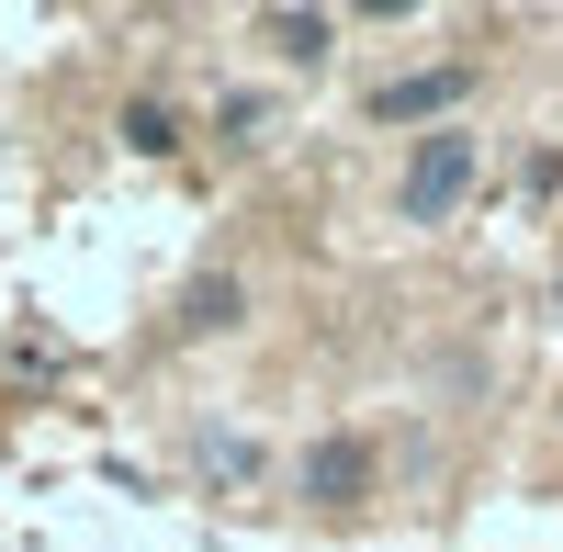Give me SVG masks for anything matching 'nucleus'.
I'll use <instances>...</instances> for the list:
<instances>
[{"label":"nucleus","mask_w":563,"mask_h":552,"mask_svg":"<svg viewBox=\"0 0 563 552\" xmlns=\"http://www.w3.org/2000/svg\"><path fill=\"white\" fill-rule=\"evenodd\" d=\"M474 180H485V135L474 124H429L406 147V169H395V225H451L462 203H474Z\"/></svg>","instance_id":"1"},{"label":"nucleus","mask_w":563,"mask_h":552,"mask_svg":"<svg viewBox=\"0 0 563 552\" xmlns=\"http://www.w3.org/2000/svg\"><path fill=\"white\" fill-rule=\"evenodd\" d=\"M462 90H474V68H417V79H384V90H372V113H384V124H417V135H429V124H451V102H462Z\"/></svg>","instance_id":"2"},{"label":"nucleus","mask_w":563,"mask_h":552,"mask_svg":"<svg viewBox=\"0 0 563 552\" xmlns=\"http://www.w3.org/2000/svg\"><path fill=\"white\" fill-rule=\"evenodd\" d=\"M305 496H316V508H350V496H372V440H316L305 451Z\"/></svg>","instance_id":"3"},{"label":"nucleus","mask_w":563,"mask_h":552,"mask_svg":"<svg viewBox=\"0 0 563 552\" xmlns=\"http://www.w3.org/2000/svg\"><path fill=\"white\" fill-rule=\"evenodd\" d=\"M260 45L282 68H327V45H339V12H260Z\"/></svg>","instance_id":"4"},{"label":"nucleus","mask_w":563,"mask_h":552,"mask_svg":"<svg viewBox=\"0 0 563 552\" xmlns=\"http://www.w3.org/2000/svg\"><path fill=\"white\" fill-rule=\"evenodd\" d=\"M180 328H238V283H225V271H214V283H192V305H180Z\"/></svg>","instance_id":"5"},{"label":"nucleus","mask_w":563,"mask_h":552,"mask_svg":"<svg viewBox=\"0 0 563 552\" xmlns=\"http://www.w3.org/2000/svg\"><path fill=\"white\" fill-rule=\"evenodd\" d=\"M203 474H225V485H249V474H260V451H249L238 429H203Z\"/></svg>","instance_id":"6"},{"label":"nucleus","mask_w":563,"mask_h":552,"mask_svg":"<svg viewBox=\"0 0 563 552\" xmlns=\"http://www.w3.org/2000/svg\"><path fill=\"white\" fill-rule=\"evenodd\" d=\"M124 135H135V147H147V158H158V147H180V135H169V113H158V102H135V113H124Z\"/></svg>","instance_id":"7"},{"label":"nucleus","mask_w":563,"mask_h":552,"mask_svg":"<svg viewBox=\"0 0 563 552\" xmlns=\"http://www.w3.org/2000/svg\"><path fill=\"white\" fill-rule=\"evenodd\" d=\"M552 305H563V271H552Z\"/></svg>","instance_id":"8"}]
</instances>
